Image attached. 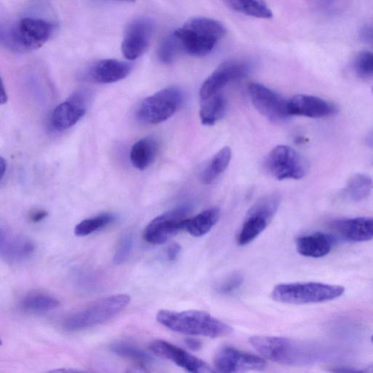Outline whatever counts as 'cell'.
<instances>
[{"instance_id": "cell-32", "label": "cell", "mask_w": 373, "mask_h": 373, "mask_svg": "<svg viewBox=\"0 0 373 373\" xmlns=\"http://www.w3.org/2000/svg\"><path fill=\"white\" fill-rule=\"evenodd\" d=\"M354 69L357 75L361 78L373 77V53L361 52L355 60Z\"/></svg>"}, {"instance_id": "cell-12", "label": "cell", "mask_w": 373, "mask_h": 373, "mask_svg": "<svg viewBox=\"0 0 373 373\" xmlns=\"http://www.w3.org/2000/svg\"><path fill=\"white\" fill-rule=\"evenodd\" d=\"M151 20L140 18L131 22L124 34L122 52L129 61H134L148 49L153 32Z\"/></svg>"}, {"instance_id": "cell-4", "label": "cell", "mask_w": 373, "mask_h": 373, "mask_svg": "<svg viewBox=\"0 0 373 373\" xmlns=\"http://www.w3.org/2000/svg\"><path fill=\"white\" fill-rule=\"evenodd\" d=\"M249 343L264 358L288 366H305L315 362L312 348L304 343L282 337L255 335Z\"/></svg>"}, {"instance_id": "cell-41", "label": "cell", "mask_w": 373, "mask_h": 373, "mask_svg": "<svg viewBox=\"0 0 373 373\" xmlns=\"http://www.w3.org/2000/svg\"><path fill=\"white\" fill-rule=\"evenodd\" d=\"M366 142L369 147L373 148V131L370 132V133L367 137Z\"/></svg>"}, {"instance_id": "cell-25", "label": "cell", "mask_w": 373, "mask_h": 373, "mask_svg": "<svg viewBox=\"0 0 373 373\" xmlns=\"http://www.w3.org/2000/svg\"><path fill=\"white\" fill-rule=\"evenodd\" d=\"M232 10L259 19H271L272 11L264 0H223Z\"/></svg>"}, {"instance_id": "cell-5", "label": "cell", "mask_w": 373, "mask_h": 373, "mask_svg": "<svg viewBox=\"0 0 373 373\" xmlns=\"http://www.w3.org/2000/svg\"><path fill=\"white\" fill-rule=\"evenodd\" d=\"M345 288L319 282L287 283L276 285L271 297L276 302L306 305L329 302L342 296Z\"/></svg>"}, {"instance_id": "cell-46", "label": "cell", "mask_w": 373, "mask_h": 373, "mask_svg": "<svg viewBox=\"0 0 373 373\" xmlns=\"http://www.w3.org/2000/svg\"><path fill=\"white\" fill-rule=\"evenodd\" d=\"M372 94H373V87H372Z\"/></svg>"}, {"instance_id": "cell-27", "label": "cell", "mask_w": 373, "mask_h": 373, "mask_svg": "<svg viewBox=\"0 0 373 373\" xmlns=\"http://www.w3.org/2000/svg\"><path fill=\"white\" fill-rule=\"evenodd\" d=\"M373 189L372 179L366 174H358L348 181L346 192L348 197L354 201L367 199Z\"/></svg>"}, {"instance_id": "cell-9", "label": "cell", "mask_w": 373, "mask_h": 373, "mask_svg": "<svg viewBox=\"0 0 373 373\" xmlns=\"http://www.w3.org/2000/svg\"><path fill=\"white\" fill-rule=\"evenodd\" d=\"M191 207L183 205L165 212L152 220L146 228L144 238L152 245H162L185 230Z\"/></svg>"}, {"instance_id": "cell-39", "label": "cell", "mask_w": 373, "mask_h": 373, "mask_svg": "<svg viewBox=\"0 0 373 373\" xmlns=\"http://www.w3.org/2000/svg\"><path fill=\"white\" fill-rule=\"evenodd\" d=\"M186 346L190 348V350L197 351L199 350L201 348V343L195 339H188L185 340Z\"/></svg>"}, {"instance_id": "cell-34", "label": "cell", "mask_w": 373, "mask_h": 373, "mask_svg": "<svg viewBox=\"0 0 373 373\" xmlns=\"http://www.w3.org/2000/svg\"><path fill=\"white\" fill-rule=\"evenodd\" d=\"M243 275L238 273H234L223 282L218 287V291L222 294H231L237 291L243 284Z\"/></svg>"}, {"instance_id": "cell-44", "label": "cell", "mask_w": 373, "mask_h": 373, "mask_svg": "<svg viewBox=\"0 0 373 373\" xmlns=\"http://www.w3.org/2000/svg\"><path fill=\"white\" fill-rule=\"evenodd\" d=\"M371 341L373 343V335L371 337Z\"/></svg>"}, {"instance_id": "cell-40", "label": "cell", "mask_w": 373, "mask_h": 373, "mask_svg": "<svg viewBox=\"0 0 373 373\" xmlns=\"http://www.w3.org/2000/svg\"><path fill=\"white\" fill-rule=\"evenodd\" d=\"M7 163L5 160L1 157L0 159V172H1V180L4 179V176L6 172Z\"/></svg>"}, {"instance_id": "cell-24", "label": "cell", "mask_w": 373, "mask_h": 373, "mask_svg": "<svg viewBox=\"0 0 373 373\" xmlns=\"http://www.w3.org/2000/svg\"><path fill=\"white\" fill-rule=\"evenodd\" d=\"M269 221L264 216L247 212L246 219L238 236V244L246 246L253 242L269 225Z\"/></svg>"}, {"instance_id": "cell-36", "label": "cell", "mask_w": 373, "mask_h": 373, "mask_svg": "<svg viewBox=\"0 0 373 373\" xmlns=\"http://www.w3.org/2000/svg\"><path fill=\"white\" fill-rule=\"evenodd\" d=\"M182 251V247L177 243H174L168 247L166 257L168 260L174 261L177 260Z\"/></svg>"}, {"instance_id": "cell-20", "label": "cell", "mask_w": 373, "mask_h": 373, "mask_svg": "<svg viewBox=\"0 0 373 373\" xmlns=\"http://www.w3.org/2000/svg\"><path fill=\"white\" fill-rule=\"evenodd\" d=\"M334 242L331 235L315 233L299 237L296 240V249L300 256L319 258L330 253Z\"/></svg>"}, {"instance_id": "cell-26", "label": "cell", "mask_w": 373, "mask_h": 373, "mask_svg": "<svg viewBox=\"0 0 373 373\" xmlns=\"http://www.w3.org/2000/svg\"><path fill=\"white\" fill-rule=\"evenodd\" d=\"M231 149L225 147L216 153L201 174L203 184L210 185L225 171L231 160Z\"/></svg>"}, {"instance_id": "cell-45", "label": "cell", "mask_w": 373, "mask_h": 373, "mask_svg": "<svg viewBox=\"0 0 373 373\" xmlns=\"http://www.w3.org/2000/svg\"><path fill=\"white\" fill-rule=\"evenodd\" d=\"M368 372H373V369H372V370H369Z\"/></svg>"}, {"instance_id": "cell-16", "label": "cell", "mask_w": 373, "mask_h": 373, "mask_svg": "<svg viewBox=\"0 0 373 373\" xmlns=\"http://www.w3.org/2000/svg\"><path fill=\"white\" fill-rule=\"evenodd\" d=\"M287 111L290 116L321 118L333 115L338 109L334 104L317 96L300 94L287 101Z\"/></svg>"}, {"instance_id": "cell-43", "label": "cell", "mask_w": 373, "mask_h": 373, "mask_svg": "<svg viewBox=\"0 0 373 373\" xmlns=\"http://www.w3.org/2000/svg\"><path fill=\"white\" fill-rule=\"evenodd\" d=\"M116 1L125 2L128 3H134L136 2V0H116Z\"/></svg>"}, {"instance_id": "cell-18", "label": "cell", "mask_w": 373, "mask_h": 373, "mask_svg": "<svg viewBox=\"0 0 373 373\" xmlns=\"http://www.w3.org/2000/svg\"><path fill=\"white\" fill-rule=\"evenodd\" d=\"M332 227L346 242H365L373 239V218H356L335 221Z\"/></svg>"}, {"instance_id": "cell-28", "label": "cell", "mask_w": 373, "mask_h": 373, "mask_svg": "<svg viewBox=\"0 0 373 373\" xmlns=\"http://www.w3.org/2000/svg\"><path fill=\"white\" fill-rule=\"evenodd\" d=\"M24 310L30 312H46L56 309L60 305L58 300L45 294H31L23 299L21 303Z\"/></svg>"}, {"instance_id": "cell-7", "label": "cell", "mask_w": 373, "mask_h": 373, "mask_svg": "<svg viewBox=\"0 0 373 373\" xmlns=\"http://www.w3.org/2000/svg\"><path fill=\"white\" fill-rule=\"evenodd\" d=\"M183 102V93L176 87L164 89L143 100L137 117L140 122L149 125L161 124L172 117Z\"/></svg>"}, {"instance_id": "cell-29", "label": "cell", "mask_w": 373, "mask_h": 373, "mask_svg": "<svg viewBox=\"0 0 373 373\" xmlns=\"http://www.w3.org/2000/svg\"><path fill=\"white\" fill-rule=\"evenodd\" d=\"M115 220V216L113 214H103L84 220L76 225L75 234L80 237L91 235L113 223Z\"/></svg>"}, {"instance_id": "cell-33", "label": "cell", "mask_w": 373, "mask_h": 373, "mask_svg": "<svg viewBox=\"0 0 373 373\" xmlns=\"http://www.w3.org/2000/svg\"><path fill=\"white\" fill-rule=\"evenodd\" d=\"M133 236L130 234L124 235L120 239L114 256L115 264H123L128 259L133 249Z\"/></svg>"}, {"instance_id": "cell-15", "label": "cell", "mask_w": 373, "mask_h": 373, "mask_svg": "<svg viewBox=\"0 0 373 373\" xmlns=\"http://www.w3.org/2000/svg\"><path fill=\"white\" fill-rule=\"evenodd\" d=\"M249 71V66L242 62L230 61L221 65L203 83L200 89L201 100L221 93L227 84L244 78Z\"/></svg>"}, {"instance_id": "cell-22", "label": "cell", "mask_w": 373, "mask_h": 373, "mask_svg": "<svg viewBox=\"0 0 373 373\" xmlns=\"http://www.w3.org/2000/svg\"><path fill=\"white\" fill-rule=\"evenodd\" d=\"M221 216L218 208L212 207L203 211L194 218H188L185 230L192 236L201 237L207 234L218 223Z\"/></svg>"}, {"instance_id": "cell-42", "label": "cell", "mask_w": 373, "mask_h": 373, "mask_svg": "<svg viewBox=\"0 0 373 373\" xmlns=\"http://www.w3.org/2000/svg\"><path fill=\"white\" fill-rule=\"evenodd\" d=\"M7 94L5 93V91L4 90V88L3 87V93L1 95V104H3L7 102Z\"/></svg>"}, {"instance_id": "cell-1", "label": "cell", "mask_w": 373, "mask_h": 373, "mask_svg": "<svg viewBox=\"0 0 373 373\" xmlns=\"http://www.w3.org/2000/svg\"><path fill=\"white\" fill-rule=\"evenodd\" d=\"M157 321L168 330L188 335L208 337L211 339L223 338L233 333L234 329L205 311L189 310L172 311L161 310L158 313Z\"/></svg>"}, {"instance_id": "cell-21", "label": "cell", "mask_w": 373, "mask_h": 373, "mask_svg": "<svg viewBox=\"0 0 373 373\" xmlns=\"http://www.w3.org/2000/svg\"><path fill=\"white\" fill-rule=\"evenodd\" d=\"M159 151L157 141L151 137L143 138L132 146L130 160L137 170L144 171L154 162Z\"/></svg>"}, {"instance_id": "cell-37", "label": "cell", "mask_w": 373, "mask_h": 373, "mask_svg": "<svg viewBox=\"0 0 373 373\" xmlns=\"http://www.w3.org/2000/svg\"><path fill=\"white\" fill-rule=\"evenodd\" d=\"M360 37L362 41L368 44L373 45V25H368L361 30Z\"/></svg>"}, {"instance_id": "cell-38", "label": "cell", "mask_w": 373, "mask_h": 373, "mask_svg": "<svg viewBox=\"0 0 373 373\" xmlns=\"http://www.w3.org/2000/svg\"><path fill=\"white\" fill-rule=\"evenodd\" d=\"M47 216V212L43 210H38L33 212L30 216L33 223H37L43 221Z\"/></svg>"}, {"instance_id": "cell-30", "label": "cell", "mask_w": 373, "mask_h": 373, "mask_svg": "<svg viewBox=\"0 0 373 373\" xmlns=\"http://www.w3.org/2000/svg\"><path fill=\"white\" fill-rule=\"evenodd\" d=\"M181 51V46L172 32L166 36L161 41L158 49V57L162 63L171 64L174 61L178 53Z\"/></svg>"}, {"instance_id": "cell-19", "label": "cell", "mask_w": 373, "mask_h": 373, "mask_svg": "<svg viewBox=\"0 0 373 373\" xmlns=\"http://www.w3.org/2000/svg\"><path fill=\"white\" fill-rule=\"evenodd\" d=\"M132 65L116 59H103L94 63L88 70L87 78L95 83L111 84L128 77Z\"/></svg>"}, {"instance_id": "cell-13", "label": "cell", "mask_w": 373, "mask_h": 373, "mask_svg": "<svg viewBox=\"0 0 373 373\" xmlns=\"http://www.w3.org/2000/svg\"><path fill=\"white\" fill-rule=\"evenodd\" d=\"M90 95L85 91L72 94L65 102L56 107L52 116L54 129L63 131L75 126L88 111Z\"/></svg>"}, {"instance_id": "cell-11", "label": "cell", "mask_w": 373, "mask_h": 373, "mask_svg": "<svg viewBox=\"0 0 373 373\" xmlns=\"http://www.w3.org/2000/svg\"><path fill=\"white\" fill-rule=\"evenodd\" d=\"M249 93L252 104L263 116L271 122H279L290 115L287 111V101L281 95L260 83H251Z\"/></svg>"}, {"instance_id": "cell-10", "label": "cell", "mask_w": 373, "mask_h": 373, "mask_svg": "<svg viewBox=\"0 0 373 373\" xmlns=\"http://www.w3.org/2000/svg\"><path fill=\"white\" fill-rule=\"evenodd\" d=\"M214 366L216 371L234 373L262 371L267 368V363L264 359L258 356L232 347H225L216 354Z\"/></svg>"}, {"instance_id": "cell-6", "label": "cell", "mask_w": 373, "mask_h": 373, "mask_svg": "<svg viewBox=\"0 0 373 373\" xmlns=\"http://www.w3.org/2000/svg\"><path fill=\"white\" fill-rule=\"evenodd\" d=\"M129 303L130 297L125 294L115 295L102 299L68 317L64 322V328L72 332L99 326L115 317Z\"/></svg>"}, {"instance_id": "cell-3", "label": "cell", "mask_w": 373, "mask_h": 373, "mask_svg": "<svg viewBox=\"0 0 373 373\" xmlns=\"http://www.w3.org/2000/svg\"><path fill=\"white\" fill-rule=\"evenodd\" d=\"M225 32L221 22L210 18L196 17L189 19L174 34L183 52L192 56H204L212 52Z\"/></svg>"}, {"instance_id": "cell-8", "label": "cell", "mask_w": 373, "mask_h": 373, "mask_svg": "<svg viewBox=\"0 0 373 373\" xmlns=\"http://www.w3.org/2000/svg\"><path fill=\"white\" fill-rule=\"evenodd\" d=\"M267 166L271 175L278 180L302 179L309 170L305 158L286 146H276L271 151Z\"/></svg>"}, {"instance_id": "cell-35", "label": "cell", "mask_w": 373, "mask_h": 373, "mask_svg": "<svg viewBox=\"0 0 373 373\" xmlns=\"http://www.w3.org/2000/svg\"><path fill=\"white\" fill-rule=\"evenodd\" d=\"M338 1L339 0H309L313 7L324 11L331 9Z\"/></svg>"}, {"instance_id": "cell-2", "label": "cell", "mask_w": 373, "mask_h": 373, "mask_svg": "<svg viewBox=\"0 0 373 373\" xmlns=\"http://www.w3.org/2000/svg\"><path fill=\"white\" fill-rule=\"evenodd\" d=\"M54 30L52 23L43 19L25 17L2 27L0 41L6 49L25 53L39 49L51 38Z\"/></svg>"}, {"instance_id": "cell-14", "label": "cell", "mask_w": 373, "mask_h": 373, "mask_svg": "<svg viewBox=\"0 0 373 373\" xmlns=\"http://www.w3.org/2000/svg\"><path fill=\"white\" fill-rule=\"evenodd\" d=\"M150 350L155 355L170 360L190 372L210 373L216 371L203 360L165 341H154L150 345Z\"/></svg>"}, {"instance_id": "cell-23", "label": "cell", "mask_w": 373, "mask_h": 373, "mask_svg": "<svg viewBox=\"0 0 373 373\" xmlns=\"http://www.w3.org/2000/svg\"><path fill=\"white\" fill-rule=\"evenodd\" d=\"M201 102L199 115L203 125L213 126L225 115L226 101L221 92Z\"/></svg>"}, {"instance_id": "cell-17", "label": "cell", "mask_w": 373, "mask_h": 373, "mask_svg": "<svg viewBox=\"0 0 373 373\" xmlns=\"http://www.w3.org/2000/svg\"><path fill=\"white\" fill-rule=\"evenodd\" d=\"M35 250L32 239L25 236L11 234L1 228L0 232V255L8 262L19 263L27 260Z\"/></svg>"}, {"instance_id": "cell-31", "label": "cell", "mask_w": 373, "mask_h": 373, "mask_svg": "<svg viewBox=\"0 0 373 373\" xmlns=\"http://www.w3.org/2000/svg\"><path fill=\"white\" fill-rule=\"evenodd\" d=\"M111 351L120 357L139 361V362L150 363L152 360V356L148 352L125 343L113 344L111 346Z\"/></svg>"}]
</instances>
